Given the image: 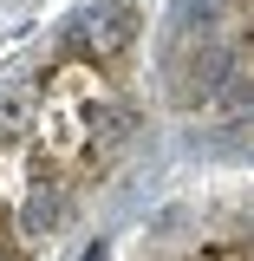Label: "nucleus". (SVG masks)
I'll return each instance as SVG.
<instances>
[{"instance_id":"nucleus-1","label":"nucleus","mask_w":254,"mask_h":261,"mask_svg":"<svg viewBox=\"0 0 254 261\" xmlns=\"http://www.w3.org/2000/svg\"><path fill=\"white\" fill-rule=\"evenodd\" d=\"M176 261H254V196L235 209H215Z\"/></svg>"}]
</instances>
